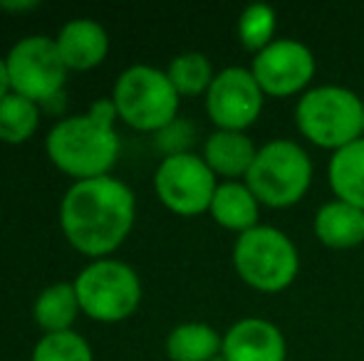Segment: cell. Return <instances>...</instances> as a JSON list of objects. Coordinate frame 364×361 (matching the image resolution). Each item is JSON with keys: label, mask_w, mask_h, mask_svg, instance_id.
<instances>
[{"label": "cell", "mask_w": 364, "mask_h": 361, "mask_svg": "<svg viewBox=\"0 0 364 361\" xmlns=\"http://www.w3.org/2000/svg\"><path fill=\"white\" fill-rule=\"evenodd\" d=\"M136 221V196L124 181H75L60 201V228L77 252L102 260L124 245Z\"/></svg>", "instance_id": "cell-1"}, {"label": "cell", "mask_w": 364, "mask_h": 361, "mask_svg": "<svg viewBox=\"0 0 364 361\" xmlns=\"http://www.w3.org/2000/svg\"><path fill=\"white\" fill-rule=\"evenodd\" d=\"M119 151L122 141L114 126L102 124L87 111L60 119L45 136V154L50 164L75 181L109 176Z\"/></svg>", "instance_id": "cell-2"}, {"label": "cell", "mask_w": 364, "mask_h": 361, "mask_svg": "<svg viewBox=\"0 0 364 361\" xmlns=\"http://www.w3.org/2000/svg\"><path fill=\"white\" fill-rule=\"evenodd\" d=\"M295 126L302 139L335 154L362 139V96L340 84L307 89L295 104Z\"/></svg>", "instance_id": "cell-3"}, {"label": "cell", "mask_w": 364, "mask_h": 361, "mask_svg": "<svg viewBox=\"0 0 364 361\" xmlns=\"http://www.w3.org/2000/svg\"><path fill=\"white\" fill-rule=\"evenodd\" d=\"M119 121L144 134H159L178 119L181 96L173 89L166 70L151 65H132L117 77L112 89Z\"/></svg>", "instance_id": "cell-4"}, {"label": "cell", "mask_w": 364, "mask_h": 361, "mask_svg": "<svg viewBox=\"0 0 364 361\" xmlns=\"http://www.w3.org/2000/svg\"><path fill=\"white\" fill-rule=\"evenodd\" d=\"M312 159L297 141L273 139L258 146L245 183L265 208H290L305 198L312 186Z\"/></svg>", "instance_id": "cell-5"}, {"label": "cell", "mask_w": 364, "mask_h": 361, "mask_svg": "<svg viewBox=\"0 0 364 361\" xmlns=\"http://www.w3.org/2000/svg\"><path fill=\"white\" fill-rule=\"evenodd\" d=\"M233 267L248 287L275 294L295 282L300 255L288 233L273 226H258L235 238Z\"/></svg>", "instance_id": "cell-6"}, {"label": "cell", "mask_w": 364, "mask_h": 361, "mask_svg": "<svg viewBox=\"0 0 364 361\" xmlns=\"http://www.w3.org/2000/svg\"><path fill=\"white\" fill-rule=\"evenodd\" d=\"M75 292L82 314L102 324L129 319L141 304V279L132 265L114 257L92 260L77 272Z\"/></svg>", "instance_id": "cell-7"}, {"label": "cell", "mask_w": 364, "mask_h": 361, "mask_svg": "<svg viewBox=\"0 0 364 361\" xmlns=\"http://www.w3.org/2000/svg\"><path fill=\"white\" fill-rule=\"evenodd\" d=\"M10 77V91L35 101L48 104L63 94L70 70L65 67L55 38L50 35H25L5 55Z\"/></svg>", "instance_id": "cell-8"}, {"label": "cell", "mask_w": 364, "mask_h": 361, "mask_svg": "<svg viewBox=\"0 0 364 361\" xmlns=\"http://www.w3.org/2000/svg\"><path fill=\"white\" fill-rule=\"evenodd\" d=\"M216 188V174L208 169L203 156L193 154V151L166 156L154 174V191H156L161 206L183 218L208 213Z\"/></svg>", "instance_id": "cell-9"}, {"label": "cell", "mask_w": 364, "mask_h": 361, "mask_svg": "<svg viewBox=\"0 0 364 361\" xmlns=\"http://www.w3.org/2000/svg\"><path fill=\"white\" fill-rule=\"evenodd\" d=\"M250 72L265 96H302L315 79L317 62L305 43L278 38L258 55H253Z\"/></svg>", "instance_id": "cell-10"}, {"label": "cell", "mask_w": 364, "mask_h": 361, "mask_svg": "<svg viewBox=\"0 0 364 361\" xmlns=\"http://www.w3.org/2000/svg\"><path fill=\"white\" fill-rule=\"evenodd\" d=\"M206 114L216 129L245 131L260 119L265 94L253 72L245 67H225L216 72L206 91Z\"/></svg>", "instance_id": "cell-11"}, {"label": "cell", "mask_w": 364, "mask_h": 361, "mask_svg": "<svg viewBox=\"0 0 364 361\" xmlns=\"http://www.w3.org/2000/svg\"><path fill=\"white\" fill-rule=\"evenodd\" d=\"M223 361H285L288 342L278 324L263 317H243L223 334Z\"/></svg>", "instance_id": "cell-12"}, {"label": "cell", "mask_w": 364, "mask_h": 361, "mask_svg": "<svg viewBox=\"0 0 364 361\" xmlns=\"http://www.w3.org/2000/svg\"><path fill=\"white\" fill-rule=\"evenodd\" d=\"M55 43L70 72H90L109 55V35L105 25L92 18H75L65 23Z\"/></svg>", "instance_id": "cell-13"}, {"label": "cell", "mask_w": 364, "mask_h": 361, "mask_svg": "<svg viewBox=\"0 0 364 361\" xmlns=\"http://www.w3.org/2000/svg\"><path fill=\"white\" fill-rule=\"evenodd\" d=\"M201 156L208 164V169L216 174V179L220 176L225 181H245L255 156H258V146L245 131L216 129L203 141Z\"/></svg>", "instance_id": "cell-14"}, {"label": "cell", "mask_w": 364, "mask_h": 361, "mask_svg": "<svg viewBox=\"0 0 364 361\" xmlns=\"http://www.w3.org/2000/svg\"><path fill=\"white\" fill-rule=\"evenodd\" d=\"M312 231L325 248L352 250L364 243V211L335 198V201L317 208Z\"/></svg>", "instance_id": "cell-15"}, {"label": "cell", "mask_w": 364, "mask_h": 361, "mask_svg": "<svg viewBox=\"0 0 364 361\" xmlns=\"http://www.w3.org/2000/svg\"><path fill=\"white\" fill-rule=\"evenodd\" d=\"M208 213L220 228L238 233V235L260 226V201L255 198V193L250 191L245 181L218 183Z\"/></svg>", "instance_id": "cell-16"}, {"label": "cell", "mask_w": 364, "mask_h": 361, "mask_svg": "<svg viewBox=\"0 0 364 361\" xmlns=\"http://www.w3.org/2000/svg\"><path fill=\"white\" fill-rule=\"evenodd\" d=\"M80 314L82 307L73 282L48 284L33 302V319L43 329V334L70 332Z\"/></svg>", "instance_id": "cell-17"}, {"label": "cell", "mask_w": 364, "mask_h": 361, "mask_svg": "<svg viewBox=\"0 0 364 361\" xmlns=\"http://www.w3.org/2000/svg\"><path fill=\"white\" fill-rule=\"evenodd\" d=\"M327 179L337 201H345L364 211V139L335 151L327 166Z\"/></svg>", "instance_id": "cell-18"}, {"label": "cell", "mask_w": 364, "mask_h": 361, "mask_svg": "<svg viewBox=\"0 0 364 361\" xmlns=\"http://www.w3.org/2000/svg\"><path fill=\"white\" fill-rule=\"evenodd\" d=\"M223 352V334L206 322H183L166 337V357L171 361H216Z\"/></svg>", "instance_id": "cell-19"}, {"label": "cell", "mask_w": 364, "mask_h": 361, "mask_svg": "<svg viewBox=\"0 0 364 361\" xmlns=\"http://www.w3.org/2000/svg\"><path fill=\"white\" fill-rule=\"evenodd\" d=\"M40 104L10 91L0 101V141L13 146L30 141L40 126Z\"/></svg>", "instance_id": "cell-20"}, {"label": "cell", "mask_w": 364, "mask_h": 361, "mask_svg": "<svg viewBox=\"0 0 364 361\" xmlns=\"http://www.w3.org/2000/svg\"><path fill=\"white\" fill-rule=\"evenodd\" d=\"M166 74L171 79L173 89L178 96H206L211 87L213 77V65L203 52H181L168 62Z\"/></svg>", "instance_id": "cell-21"}, {"label": "cell", "mask_w": 364, "mask_h": 361, "mask_svg": "<svg viewBox=\"0 0 364 361\" xmlns=\"http://www.w3.org/2000/svg\"><path fill=\"white\" fill-rule=\"evenodd\" d=\"M275 33H278V15L270 5L255 3L240 13L238 18V40L245 50L258 55L270 43H275Z\"/></svg>", "instance_id": "cell-22"}, {"label": "cell", "mask_w": 364, "mask_h": 361, "mask_svg": "<svg viewBox=\"0 0 364 361\" xmlns=\"http://www.w3.org/2000/svg\"><path fill=\"white\" fill-rule=\"evenodd\" d=\"M30 361H95L92 344L80 332L43 334L33 349Z\"/></svg>", "instance_id": "cell-23"}, {"label": "cell", "mask_w": 364, "mask_h": 361, "mask_svg": "<svg viewBox=\"0 0 364 361\" xmlns=\"http://www.w3.org/2000/svg\"><path fill=\"white\" fill-rule=\"evenodd\" d=\"M154 144L156 149L166 156H178V154H191V146L196 141V126L191 124L188 119H181L178 116L176 121H171L168 126H164L159 134H154Z\"/></svg>", "instance_id": "cell-24"}, {"label": "cell", "mask_w": 364, "mask_h": 361, "mask_svg": "<svg viewBox=\"0 0 364 361\" xmlns=\"http://www.w3.org/2000/svg\"><path fill=\"white\" fill-rule=\"evenodd\" d=\"M10 94V77H8V65H5V57H0V101Z\"/></svg>", "instance_id": "cell-25"}, {"label": "cell", "mask_w": 364, "mask_h": 361, "mask_svg": "<svg viewBox=\"0 0 364 361\" xmlns=\"http://www.w3.org/2000/svg\"><path fill=\"white\" fill-rule=\"evenodd\" d=\"M38 3L33 0H25V3H0V10H8V13H23V10H35Z\"/></svg>", "instance_id": "cell-26"}, {"label": "cell", "mask_w": 364, "mask_h": 361, "mask_svg": "<svg viewBox=\"0 0 364 361\" xmlns=\"http://www.w3.org/2000/svg\"><path fill=\"white\" fill-rule=\"evenodd\" d=\"M362 139H364V99H362Z\"/></svg>", "instance_id": "cell-27"}]
</instances>
